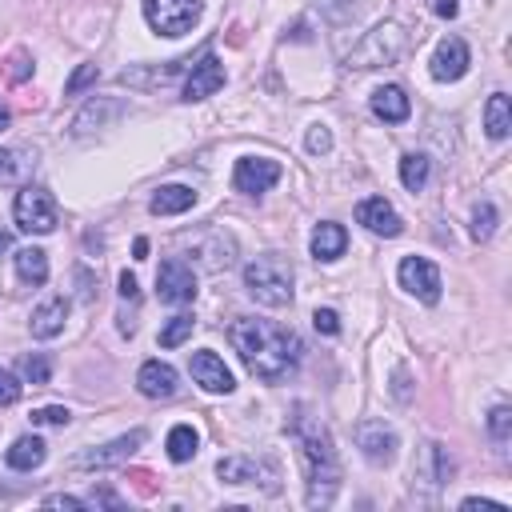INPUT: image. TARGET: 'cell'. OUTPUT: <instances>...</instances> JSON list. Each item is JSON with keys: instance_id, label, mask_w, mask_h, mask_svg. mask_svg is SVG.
<instances>
[{"instance_id": "obj_3", "label": "cell", "mask_w": 512, "mask_h": 512, "mask_svg": "<svg viewBox=\"0 0 512 512\" xmlns=\"http://www.w3.org/2000/svg\"><path fill=\"white\" fill-rule=\"evenodd\" d=\"M244 288L264 308L292 304V268L280 256H256L244 264Z\"/></svg>"}, {"instance_id": "obj_18", "label": "cell", "mask_w": 512, "mask_h": 512, "mask_svg": "<svg viewBox=\"0 0 512 512\" xmlns=\"http://www.w3.org/2000/svg\"><path fill=\"white\" fill-rule=\"evenodd\" d=\"M216 88H224V64H220L216 56L196 60L192 72H188V80H184V100H204V96H212Z\"/></svg>"}, {"instance_id": "obj_41", "label": "cell", "mask_w": 512, "mask_h": 512, "mask_svg": "<svg viewBox=\"0 0 512 512\" xmlns=\"http://www.w3.org/2000/svg\"><path fill=\"white\" fill-rule=\"evenodd\" d=\"M460 508H468V512H472V508H480V512H504V504H496V500H480V496H468Z\"/></svg>"}, {"instance_id": "obj_30", "label": "cell", "mask_w": 512, "mask_h": 512, "mask_svg": "<svg viewBox=\"0 0 512 512\" xmlns=\"http://www.w3.org/2000/svg\"><path fill=\"white\" fill-rule=\"evenodd\" d=\"M28 152H20V148H0V180H12V176H20L24 168H28Z\"/></svg>"}, {"instance_id": "obj_11", "label": "cell", "mask_w": 512, "mask_h": 512, "mask_svg": "<svg viewBox=\"0 0 512 512\" xmlns=\"http://www.w3.org/2000/svg\"><path fill=\"white\" fill-rule=\"evenodd\" d=\"M276 180H280V164H276V160H268V156H244V160H236V172H232L236 192L260 196V192H268Z\"/></svg>"}, {"instance_id": "obj_22", "label": "cell", "mask_w": 512, "mask_h": 512, "mask_svg": "<svg viewBox=\"0 0 512 512\" xmlns=\"http://www.w3.org/2000/svg\"><path fill=\"white\" fill-rule=\"evenodd\" d=\"M192 204H196V192L184 188V184H164V188H156V196L148 200V208H152L156 216H180V212H188Z\"/></svg>"}, {"instance_id": "obj_32", "label": "cell", "mask_w": 512, "mask_h": 512, "mask_svg": "<svg viewBox=\"0 0 512 512\" xmlns=\"http://www.w3.org/2000/svg\"><path fill=\"white\" fill-rule=\"evenodd\" d=\"M72 420V412L64 408V404H44V408H36L32 412V424H52V428H64Z\"/></svg>"}, {"instance_id": "obj_34", "label": "cell", "mask_w": 512, "mask_h": 512, "mask_svg": "<svg viewBox=\"0 0 512 512\" xmlns=\"http://www.w3.org/2000/svg\"><path fill=\"white\" fill-rule=\"evenodd\" d=\"M304 144H308V152H312V156H320V152H328V148H332V132H328L324 124H312Z\"/></svg>"}, {"instance_id": "obj_7", "label": "cell", "mask_w": 512, "mask_h": 512, "mask_svg": "<svg viewBox=\"0 0 512 512\" xmlns=\"http://www.w3.org/2000/svg\"><path fill=\"white\" fill-rule=\"evenodd\" d=\"M156 296L164 304H188V300H196V272H192V264L180 260V256L160 260V268H156Z\"/></svg>"}, {"instance_id": "obj_2", "label": "cell", "mask_w": 512, "mask_h": 512, "mask_svg": "<svg viewBox=\"0 0 512 512\" xmlns=\"http://www.w3.org/2000/svg\"><path fill=\"white\" fill-rule=\"evenodd\" d=\"M288 428L300 444V460H304V476H308L304 500H308V508H328L336 500V488H340V460H336L332 436L308 408H296Z\"/></svg>"}, {"instance_id": "obj_1", "label": "cell", "mask_w": 512, "mask_h": 512, "mask_svg": "<svg viewBox=\"0 0 512 512\" xmlns=\"http://www.w3.org/2000/svg\"><path fill=\"white\" fill-rule=\"evenodd\" d=\"M228 340L240 352V360L248 364V372L264 384H280L300 364V352H304V344L292 328L272 324V320H256V316L232 320Z\"/></svg>"}, {"instance_id": "obj_37", "label": "cell", "mask_w": 512, "mask_h": 512, "mask_svg": "<svg viewBox=\"0 0 512 512\" xmlns=\"http://www.w3.org/2000/svg\"><path fill=\"white\" fill-rule=\"evenodd\" d=\"M96 76H100V72H96V64H84V68H76V76L64 84V92H68V96H76V92H80L84 84H92Z\"/></svg>"}, {"instance_id": "obj_29", "label": "cell", "mask_w": 512, "mask_h": 512, "mask_svg": "<svg viewBox=\"0 0 512 512\" xmlns=\"http://www.w3.org/2000/svg\"><path fill=\"white\" fill-rule=\"evenodd\" d=\"M192 328H196L192 316H172V320L160 328V348H176V344H184V340L192 336Z\"/></svg>"}, {"instance_id": "obj_9", "label": "cell", "mask_w": 512, "mask_h": 512, "mask_svg": "<svg viewBox=\"0 0 512 512\" xmlns=\"http://www.w3.org/2000/svg\"><path fill=\"white\" fill-rule=\"evenodd\" d=\"M352 440L364 452V460H372V464H388L396 456V448H400L392 424H384V420H360L352 428Z\"/></svg>"}, {"instance_id": "obj_16", "label": "cell", "mask_w": 512, "mask_h": 512, "mask_svg": "<svg viewBox=\"0 0 512 512\" xmlns=\"http://www.w3.org/2000/svg\"><path fill=\"white\" fill-rule=\"evenodd\" d=\"M124 100H112V96H96V100H88L80 112H76V120H72V136H88V132H96V128H108L116 116H124Z\"/></svg>"}, {"instance_id": "obj_20", "label": "cell", "mask_w": 512, "mask_h": 512, "mask_svg": "<svg viewBox=\"0 0 512 512\" xmlns=\"http://www.w3.org/2000/svg\"><path fill=\"white\" fill-rule=\"evenodd\" d=\"M372 112H376L384 124H400V120H408L412 104H408V96H404L400 84H384V88L372 92Z\"/></svg>"}, {"instance_id": "obj_14", "label": "cell", "mask_w": 512, "mask_h": 512, "mask_svg": "<svg viewBox=\"0 0 512 512\" xmlns=\"http://www.w3.org/2000/svg\"><path fill=\"white\" fill-rule=\"evenodd\" d=\"M356 220H360L368 232H376V236H400V232H404V220L396 216V208H392L384 196L360 200V204H356Z\"/></svg>"}, {"instance_id": "obj_44", "label": "cell", "mask_w": 512, "mask_h": 512, "mask_svg": "<svg viewBox=\"0 0 512 512\" xmlns=\"http://www.w3.org/2000/svg\"><path fill=\"white\" fill-rule=\"evenodd\" d=\"M132 252H136V256H140V260H144V252H148V240H144V236H140V240H136V244H132Z\"/></svg>"}, {"instance_id": "obj_35", "label": "cell", "mask_w": 512, "mask_h": 512, "mask_svg": "<svg viewBox=\"0 0 512 512\" xmlns=\"http://www.w3.org/2000/svg\"><path fill=\"white\" fill-rule=\"evenodd\" d=\"M312 324H316V332H324V336H336V332H340V316H336L332 308H316V312H312Z\"/></svg>"}, {"instance_id": "obj_5", "label": "cell", "mask_w": 512, "mask_h": 512, "mask_svg": "<svg viewBox=\"0 0 512 512\" xmlns=\"http://www.w3.org/2000/svg\"><path fill=\"white\" fill-rule=\"evenodd\" d=\"M204 12V0H144V20L156 36H184Z\"/></svg>"}, {"instance_id": "obj_42", "label": "cell", "mask_w": 512, "mask_h": 512, "mask_svg": "<svg viewBox=\"0 0 512 512\" xmlns=\"http://www.w3.org/2000/svg\"><path fill=\"white\" fill-rule=\"evenodd\" d=\"M432 12H436V16H448V20H452V16L460 12V4H456V0H432Z\"/></svg>"}, {"instance_id": "obj_17", "label": "cell", "mask_w": 512, "mask_h": 512, "mask_svg": "<svg viewBox=\"0 0 512 512\" xmlns=\"http://www.w3.org/2000/svg\"><path fill=\"white\" fill-rule=\"evenodd\" d=\"M468 64H472V56H468V44L460 36L440 40V48L432 52V76L436 80H460L468 72Z\"/></svg>"}, {"instance_id": "obj_23", "label": "cell", "mask_w": 512, "mask_h": 512, "mask_svg": "<svg viewBox=\"0 0 512 512\" xmlns=\"http://www.w3.org/2000/svg\"><path fill=\"white\" fill-rule=\"evenodd\" d=\"M44 456H48V448H44L40 436H20V440H12V448L4 452L8 468H16V472H32V468H40Z\"/></svg>"}, {"instance_id": "obj_4", "label": "cell", "mask_w": 512, "mask_h": 512, "mask_svg": "<svg viewBox=\"0 0 512 512\" xmlns=\"http://www.w3.org/2000/svg\"><path fill=\"white\" fill-rule=\"evenodd\" d=\"M404 48H408V32L396 24V20H384V24H376L356 48H352V56H348V64L352 68H376V64H396L400 56H404Z\"/></svg>"}, {"instance_id": "obj_15", "label": "cell", "mask_w": 512, "mask_h": 512, "mask_svg": "<svg viewBox=\"0 0 512 512\" xmlns=\"http://www.w3.org/2000/svg\"><path fill=\"white\" fill-rule=\"evenodd\" d=\"M136 388H140L148 400H168V396L180 392V376H176L172 364L148 360V364H140V372H136Z\"/></svg>"}, {"instance_id": "obj_33", "label": "cell", "mask_w": 512, "mask_h": 512, "mask_svg": "<svg viewBox=\"0 0 512 512\" xmlns=\"http://www.w3.org/2000/svg\"><path fill=\"white\" fill-rule=\"evenodd\" d=\"M488 432H492L496 440H508V432H512V408H508V404H496V408L488 412Z\"/></svg>"}, {"instance_id": "obj_6", "label": "cell", "mask_w": 512, "mask_h": 512, "mask_svg": "<svg viewBox=\"0 0 512 512\" xmlns=\"http://www.w3.org/2000/svg\"><path fill=\"white\" fill-rule=\"evenodd\" d=\"M12 216H16V228H20V232H36V236H44V232L56 228V200H52L48 188L28 184V188L16 192Z\"/></svg>"}, {"instance_id": "obj_43", "label": "cell", "mask_w": 512, "mask_h": 512, "mask_svg": "<svg viewBox=\"0 0 512 512\" xmlns=\"http://www.w3.org/2000/svg\"><path fill=\"white\" fill-rule=\"evenodd\" d=\"M24 60H28V52H16V56H12V68H8V72H12V80H24V72H28V64H24Z\"/></svg>"}, {"instance_id": "obj_21", "label": "cell", "mask_w": 512, "mask_h": 512, "mask_svg": "<svg viewBox=\"0 0 512 512\" xmlns=\"http://www.w3.org/2000/svg\"><path fill=\"white\" fill-rule=\"evenodd\" d=\"M308 248H312L316 260H336V256H344V248H348V232H344L340 224H332V220H320V224L312 228Z\"/></svg>"}, {"instance_id": "obj_40", "label": "cell", "mask_w": 512, "mask_h": 512, "mask_svg": "<svg viewBox=\"0 0 512 512\" xmlns=\"http://www.w3.org/2000/svg\"><path fill=\"white\" fill-rule=\"evenodd\" d=\"M88 504H104V508H120V496H116L112 488H96V492L88 496Z\"/></svg>"}, {"instance_id": "obj_36", "label": "cell", "mask_w": 512, "mask_h": 512, "mask_svg": "<svg viewBox=\"0 0 512 512\" xmlns=\"http://www.w3.org/2000/svg\"><path fill=\"white\" fill-rule=\"evenodd\" d=\"M16 400H20V380L0 368V408H8V404H16Z\"/></svg>"}, {"instance_id": "obj_26", "label": "cell", "mask_w": 512, "mask_h": 512, "mask_svg": "<svg viewBox=\"0 0 512 512\" xmlns=\"http://www.w3.org/2000/svg\"><path fill=\"white\" fill-rule=\"evenodd\" d=\"M164 448H168V460L184 464V460H192V456H196V448H200V436H196V428H192V424H176V428L168 432Z\"/></svg>"}, {"instance_id": "obj_12", "label": "cell", "mask_w": 512, "mask_h": 512, "mask_svg": "<svg viewBox=\"0 0 512 512\" xmlns=\"http://www.w3.org/2000/svg\"><path fill=\"white\" fill-rule=\"evenodd\" d=\"M140 444H144V428H136V432H128V436H116V440H108V444H100V448L80 452V456L72 460V468H112V464L128 460Z\"/></svg>"}, {"instance_id": "obj_31", "label": "cell", "mask_w": 512, "mask_h": 512, "mask_svg": "<svg viewBox=\"0 0 512 512\" xmlns=\"http://www.w3.org/2000/svg\"><path fill=\"white\" fill-rule=\"evenodd\" d=\"M20 372H24L32 384H48L52 364H48V356H24V360H20Z\"/></svg>"}, {"instance_id": "obj_45", "label": "cell", "mask_w": 512, "mask_h": 512, "mask_svg": "<svg viewBox=\"0 0 512 512\" xmlns=\"http://www.w3.org/2000/svg\"><path fill=\"white\" fill-rule=\"evenodd\" d=\"M0 128H8V108L0 104Z\"/></svg>"}, {"instance_id": "obj_25", "label": "cell", "mask_w": 512, "mask_h": 512, "mask_svg": "<svg viewBox=\"0 0 512 512\" xmlns=\"http://www.w3.org/2000/svg\"><path fill=\"white\" fill-rule=\"evenodd\" d=\"M16 272L24 284H44L48 280V252L44 248H20L16 252Z\"/></svg>"}, {"instance_id": "obj_24", "label": "cell", "mask_w": 512, "mask_h": 512, "mask_svg": "<svg viewBox=\"0 0 512 512\" xmlns=\"http://www.w3.org/2000/svg\"><path fill=\"white\" fill-rule=\"evenodd\" d=\"M484 128L492 140H504L512 132V100L504 92H492L488 104H484Z\"/></svg>"}, {"instance_id": "obj_39", "label": "cell", "mask_w": 512, "mask_h": 512, "mask_svg": "<svg viewBox=\"0 0 512 512\" xmlns=\"http://www.w3.org/2000/svg\"><path fill=\"white\" fill-rule=\"evenodd\" d=\"M120 296L124 300H140V284H136L132 272H120Z\"/></svg>"}, {"instance_id": "obj_13", "label": "cell", "mask_w": 512, "mask_h": 512, "mask_svg": "<svg viewBox=\"0 0 512 512\" xmlns=\"http://www.w3.org/2000/svg\"><path fill=\"white\" fill-rule=\"evenodd\" d=\"M188 372H192V380L204 388V392H232L236 388V380H232V372L224 368V360L216 356V352H192V364H188Z\"/></svg>"}, {"instance_id": "obj_27", "label": "cell", "mask_w": 512, "mask_h": 512, "mask_svg": "<svg viewBox=\"0 0 512 512\" xmlns=\"http://www.w3.org/2000/svg\"><path fill=\"white\" fill-rule=\"evenodd\" d=\"M428 172H432L428 156H420V152H404V156H400V184H404L408 192H420V188L428 184Z\"/></svg>"}, {"instance_id": "obj_28", "label": "cell", "mask_w": 512, "mask_h": 512, "mask_svg": "<svg viewBox=\"0 0 512 512\" xmlns=\"http://www.w3.org/2000/svg\"><path fill=\"white\" fill-rule=\"evenodd\" d=\"M496 224H500L496 204H492V200H480V204L472 208V240H488V236L496 232Z\"/></svg>"}, {"instance_id": "obj_19", "label": "cell", "mask_w": 512, "mask_h": 512, "mask_svg": "<svg viewBox=\"0 0 512 512\" xmlns=\"http://www.w3.org/2000/svg\"><path fill=\"white\" fill-rule=\"evenodd\" d=\"M64 320H68V300H64V296H52V300H44V304L32 312L28 328H32L36 340H52V336L64 332Z\"/></svg>"}, {"instance_id": "obj_10", "label": "cell", "mask_w": 512, "mask_h": 512, "mask_svg": "<svg viewBox=\"0 0 512 512\" xmlns=\"http://www.w3.org/2000/svg\"><path fill=\"white\" fill-rule=\"evenodd\" d=\"M216 476L224 484H264L268 492H276V468L264 464V460H252V456H224L216 464Z\"/></svg>"}, {"instance_id": "obj_38", "label": "cell", "mask_w": 512, "mask_h": 512, "mask_svg": "<svg viewBox=\"0 0 512 512\" xmlns=\"http://www.w3.org/2000/svg\"><path fill=\"white\" fill-rule=\"evenodd\" d=\"M44 508H72V512H80V508H88V500H80V496H44Z\"/></svg>"}, {"instance_id": "obj_8", "label": "cell", "mask_w": 512, "mask_h": 512, "mask_svg": "<svg viewBox=\"0 0 512 512\" xmlns=\"http://www.w3.org/2000/svg\"><path fill=\"white\" fill-rule=\"evenodd\" d=\"M396 276H400V288L412 292V296H420L424 304H436V300H440V272H436L432 260H424V256H404L400 268H396Z\"/></svg>"}]
</instances>
